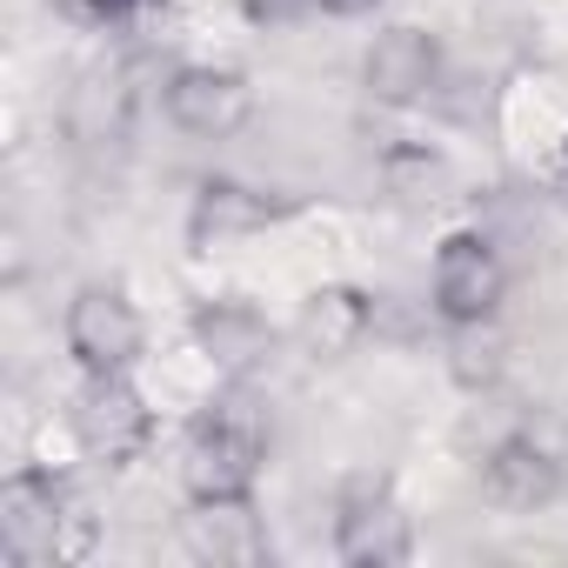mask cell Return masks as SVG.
Wrapping results in <instances>:
<instances>
[{"label": "cell", "instance_id": "2", "mask_svg": "<svg viewBox=\"0 0 568 568\" xmlns=\"http://www.w3.org/2000/svg\"><path fill=\"white\" fill-rule=\"evenodd\" d=\"M267 462V428L241 395H214L187 442H181V495L187 508H221V501H254Z\"/></svg>", "mask_w": 568, "mask_h": 568}, {"label": "cell", "instance_id": "13", "mask_svg": "<svg viewBox=\"0 0 568 568\" xmlns=\"http://www.w3.org/2000/svg\"><path fill=\"white\" fill-rule=\"evenodd\" d=\"M181 548L194 561H214V568H261L274 555V535H267L254 501H221V508H187Z\"/></svg>", "mask_w": 568, "mask_h": 568}, {"label": "cell", "instance_id": "17", "mask_svg": "<svg viewBox=\"0 0 568 568\" xmlns=\"http://www.w3.org/2000/svg\"><path fill=\"white\" fill-rule=\"evenodd\" d=\"M375 8H382V0H315V14H328V21H362Z\"/></svg>", "mask_w": 568, "mask_h": 568}, {"label": "cell", "instance_id": "5", "mask_svg": "<svg viewBox=\"0 0 568 568\" xmlns=\"http://www.w3.org/2000/svg\"><path fill=\"white\" fill-rule=\"evenodd\" d=\"M508 302V261L481 227H455L435 241L428 261V308L442 328H481Z\"/></svg>", "mask_w": 568, "mask_h": 568}, {"label": "cell", "instance_id": "11", "mask_svg": "<svg viewBox=\"0 0 568 568\" xmlns=\"http://www.w3.org/2000/svg\"><path fill=\"white\" fill-rule=\"evenodd\" d=\"M481 495L501 515H541L561 495V455L548 442H535L528 428H515L481 455Z\"/></svg>", "mask_w": 568, "mask_h": 568}, {"label": "cell", "instance_id": "4", "mask_svg": "<svg viewBox=\"0 0 568 568\" xmlns=\"http://www.w3.org/2000/svg\"><path fill=\"white\" fill-rule=\"evenodd\" d=\"M68 422H74L81 455H88L94 468H108V475L148 462V448H154V435H161L154 402L141 395L134 375H81Z\"/></svg>", "mask_w": 568, "mask_h": 568}, {"label": "cell", "instance_id": "8", "mask_svg": "<svg viewBox=\"0 0 568 568\" xmlns=\"http://www.w3.org/2000/svg\"><path fill=\"white\" fill-rule=\"evenodd\" d=\"M161 114L187 141H234L254 121V81L221 61H187L161 81Z\"/></svg>", "mask_w": 568, "mask_h": 568}, {"label": "cell", "instance_id": "9", "mask_svg": "<svg viewBox=\"0 0 568 568\" xmlns=\"http://www.w3.org/2000/svg\"><path fill=\"white\" fill-rule=\"evenodd\" d=\"M295 207H302L295 194H274V187H254V181H234V174H207L187 201V247L194 254L234 247L247 234H267L274 221H288Z\"/></svg>", "mask_w": 568, "mask_h": 568}, {"label": "cell", "instance_id": "3", "mask_svg": "<svg viewBox=\"0 0 568 568\" xmlns=\"http://www.w3.org/2000/svg\"><path fill=\"white\" fill-rule=\"evenodd\" d=\"M61 348L81 375H134L148 362V315L121 281H81L61 308Z\"/></svg>", "mask_w": 568, "mask_h": 568}, {"label": "cell", "instance_id": "10", "mask_svg": "<svg viewBox=\"0 0 568 568\" xmlns=\"http://www.w3.org/2000/svg\"><path fill=\"white\" fill-rule=\"evenodd\" d=\"M187 342L194 355L221 375V382H247L267 355H274V322L247 302V295H207L187 315Z\"/></svg>", "mask_w": 568, "mask_h": 568}, {"label": "cell", "instance_id": "15", "mask_svg": "<svg viewBox=\"0 0 568 568\" xmlns=\"http://www.w3.org/2000/svg\"><path fill=\"white\" fill-rule=\"evenodd\" d=\"M54 8H61V21L108 34V28H128V21H141V14H148V0H54Z\"/></svg>", "mask_w": 568, "mask_h": 568}, {"label": "cell", "instance_id": "7", "mask_svg": "<svg viewBox=\"0 0 568 568\" xmlns=\"http://www.w3.org/2000/svg\"><path fill=\"white\" fill-rule=\"evenodd\" d=\"M442 81H448V48H442V34L408 28V21L382 28V34L368 41V54H362V94H368L375 108L415 114V108H428V101L442 94Z\"/></svg>", "mask_w": 568, "mask_h": 568}, {"label": "cell", "instance_id": "18", "mask_svg": "<svg viewBox=\"0 0 568 568\" xmlns=\"http://www.w3.org/2000/svg\"><path fill=\"white\" fill-rule=\"evenodd\" d=\"M561 168H568V141H561Z\"/></svg>", "mask_w": 568, "mask_h": 568}, {"label": "cell", "instance_id": "6", "mask_svg": "<svg viewBox=\"0 0 568 568\" xmlns=\"http://www.w3.org/2000/svg\"><path fill=\"white\" fill-rule=\"evenodd\" d=\"M415 555V515L395 501L388 475H355L335 495V561L348 568H402Z\"/></svg>", "mask_w": 568, "mask_h": 568}, {"label": "cell", "instance_id": "14", "mask_svg": "<svg viewBox=\"0 0 568 568\" xmlns=\"http://www.w3.org/2000/svg\"><path fill=\"white\" fill-rule=\"evenodd\" d=\"M448 368H455V382L462 388H488L495 375H501V342H495V322H481V328H448Z\"/></svg>", "mask_w": 568, "mask_h": 568}, {"label": "cell", "instance_id": "12", "mask_svg": "<svg viewBox=\"0 0 568 568\" xmlns=\"http://www.w3.org/2000/svg\"><path fill=\"white\" fill-rule=\"evenodd\" d=\"M375 335V295L362 281H322L315 295H302V315H295V342L315 355V362H348L362 355Z\"/></svg>", "mask_w": 568, "mask_h": 568}, {"label": "cell", "instance_id": "1", "mask_svg": "<svg viewBox=\"0 0 568 568\" xmlns=\"http://www.w3.org/2000/svg\"><path fill=\"white\" fill-rule=\"evenodd\" d=\"M101 541L88 495L48 462H21L0 481V555L14 568H74Z\"/></svg>", "mask_w": 568, "mask_h": 568}, {"label": "cell", "instance_id": "16", "mask_svg": "<svg viewBox=\"0 0 568 568\" xmlns=\"http://www.w3.org/2000/svg\"><path fill=\"white\" fill-rule=\"evenodd\" d=\"M234 8H241L247 28H288V21H302L315 8V0H234Z\"/></svg>", "mask_w": 568, "mask_h": 568}]
</instances>
